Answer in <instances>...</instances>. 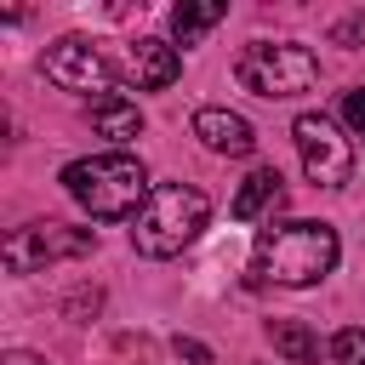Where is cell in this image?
<instances>
[{
  "label": "cell",
  "instance_id": "obj_8",
  "mask_svg": "<svg viewBox=\"0 0 365 365\" xmlns=\"http://www.w3.org/2000/svg\"><path fill=\"white\" fill-rule=\"evenodd\" d=\"M177 74H182V57H177L171 40H137V46L125 51V80H131L137 91H160V86H171Z\"/></svg>",
  "mask_w": 365,
  "mask_h": 365
},
{
  "label": "cell",
  "instance_id": "obj_2",
  "mask_svg": "<svg viewBox=\"0 0 365 365\" xmlns=\"http://www.w3.org/2000/svg\"><path fill=\"white\" fill-rule=\"evenodd\" d=\"M63 188H68L91 217H103V222L137 217V211L148 205V194H154L143 160H137V154H120V148L91 154V160H74V165L63 171Z\"/></svg>",
  "mask_w": 365,
  "mask_h": 365
},
{
  "label": "cell",
  "instance_id": "obj_11",
  "mask_svg": "<svg viewBox=\"0 0 365 365\" xmlns=\"http://www.w3.org/2000/svg\"><path fill=\"white\" fill-rule=\"evenodd\" d=\"M91 125H97L103 137H114V143H131V137L143 131V114H137V103H131V97L108 91V97H97V103H91Z\"/></svg>",
  "mask_w": 365,
  "mask_h": 365
},
{
  "label": "cell",
  "instance_id": "obj_10",
  "mask_svg": "<svg viewBox=\"0 0 365 365\" xmlns=\"http://www.w3.org/2000/svg\"><path fill=\"white\" fill-rule=\"evenodd\" d=\"M279 205H285V182H279L274 165H257V171L240 182V194H234V217H240V222H257V217L274 222Z\"/></svg>",
  "mask_w": 365,
  "mask_h": 365
},
{
  "label": "cell",
  "instance_id": "obj_1",
  "mask_svg": "<svg viewBox=\"0 0 365 365\" xmlns=\"http://www.w3.org/2000/svg\"><path fill=\"white\" fill-rule=\"evenodd\" d=\"M342 257V240L331 222H308V217H291V222H268L257 228V245H251V279L262 285H319Z\"/></svg>",
  "mask_w": 365,
  "mask_h": 365
},
{
  "label": "cell",
  "instance_id": "obj_3",
  "mask_svg": "<svg viewBox=\"0 0 365 365\" xmlns=\"http://www.w3.org/2000/svg\"><path fill=\"white\" fill-rule=\"evenodd\" d=\"M205 217H211V205H205L200 188L160 182V188L148 194V205L131 217V245H137L143 257H177V251H188V245L200 240Z\"/></svg>",
  "mask_w": 365,
  "mask_h": 365
},
{
  "label": "cell",
  "instance_id": "obj_9",
  "mask_svg": "<svg viewBox=\"0 0 365 365\" xmlns=\"http://www.w3.org/2000/svg\"><path fill=\"white\" fill-rule=\"evenodd\" d=\"M194 137L211 148V154H251L257 148V131L245 114H228V108H200L194 114Z\"/></svg>",
  "mask_w": 365,
  "mask_h": 365
},
{
  "label": "cell",
  "instance_id": "obj_6",
  "mask_svg": "<svg viewBox=\"0 0 365 365\" xmlns=\"http://www.w3.org/2000/svg\"><path fill=\"white\" fill-rule=\"evenodd\" d=\"M97 245L91 228H68V222H29L6 240V268L11 274H40L51 262H68V257H86Z\"/></svg>",
  "mask_w": 365,
  "mask_h": 365
},
{
  "label": "cell",
  "instance_id": "obj_16",
  "mask_svg": "<svg viewBox=\"0 0 365 365\" xmlns=\"http://www.w3.org/2000/svg\"><path fill=\"white\" fill-rule=\"evenodd\" d=\"M171 348H177V359H194V365H205V359H211V354H205V342H194V336H177Z\"/></svg>",
  "mask_w": 365,
  "mask_h": 365
},
{
  "label": "cell",
  "instance_id": "obj_18",
  "mask_svg": "<svg viewBox=\"0 0 365 365\" xmlns=\"http://www.w3.org/2000/svg\"><path fill=\"white\" fill-rule=\"evenodd\" d=\"M0 365H46V359H40V354H29V348H11Z\"/></svg>",
  "mask_w": 365,
  "mask_h": 365
},
{
  "label": "cell",
  "instance_id": "obj_14",
  "mask_svg": "<svg viewBox=\"0 0 365 365\" xmlns=\"http://www.w3.org/2000/svg\"><path fill=\"white\" fill-rule=\"evenodd\" d=\"M331 359H336V365H365V331H359V325H342V331L331 336Z\"/></svg>",
  "mask_w": 365,
  "mask_h": 365
},
{
  "label": "cell",
  "instance_id": "obj_5",
  "mask_svg": "<svg viewBox=\"0 0 365 365\" xmlns=\"http://www.w3.org/2000/svg\"><path fill=\"white\" fill-rule=\"evenodd\" d=\"M291 137H297V154H302L308 182H319V188H342V182L354 177V143L342 137V125H336L331 114H297Z\"/></svg>",
  "mask_w": 365,
  "mask_h": 365
},
{
  "label": "cell",
  "instance_id": "obj_15",
  "mask_svg": "<svg viewBox=\"0 0 365 365\" xmlns=\"http://www.w3.org/2000/svg\"><path fill=\"white\" fill-rule=\"evenodd\" d=\"M342 120H348V131H354V137H365V86L342 97Z\"/></svg>",
  "mask_w": 365,
  "mask_h": 365
},
{
  "label": "cell",
  "instance_id": "obj_17",
  "mask_svg": "<svg viewBox=\"0 0 365 365\" xmlns=\"http://www.w3.org/2000/svg\"><path fill=\"white\" fill-rule=\"evenodd\" d=\"M365 34V17H348V23H336V40H359Z\"/></svg>",
  "mask_w": 365,
  "mask_h": 365
},
{
  "label": "cell",
  "instance_id": "obj_4",
  "mask_svg": "<svg viewBox=\"0 0 365 365\" xmlns=\"http://www.w3.org/2000/svg\"><path fill=\"white\" fill-rule=\"evenodd\" d=\"M234 80L257 97H297L319 80V63L308 46L297 40H251L240 57H234Z\"/></svg>",
  "mask_w": 365,
  "mask_h": 365
},
{
  "label": "cell",
  "instance_id": "obj_13",
  "mask_svg": "<svg viewBox=\"0 0 365 365\" xmlns=\"http://www.w3.org/2000/svg\"><path fill=\"white\" fill-rule=\"evenodd\" d=\"M217 23H222V6H188V0H182V6L171 11V34H177L182 46H194V40H200L205 29H217Z\"/></svg>",
  "mask_w": 365,
  "mask_h": 365
},
{
  "label": "cell",
  "instance_id": "obj_7",
  "mask_svg": "<svg viewBox=\"0 0 365 365\" xmlns=\"http://www.w3.org/2000/svg\"><path fill=\"white\" fill-rule=\"evenodd\" d=\"M46 74H51L63 91H97V97H108V86H114L108 51H103L97 40H86V34L57 40V46L46 51Z\"/></svg>",
  "mask_w": 365,
  "mask_h": 365
},
{
  "label": "cell",
  "instance_id": "obj_12",
  "mask_svg": "<svg viewBox=\"0 0 365 365\" xmlns=\"http://www.w3.org/2000/svg\"><path fill=\"white\" fill-rule=\"evenodd\" d=\"M268 342H274L291 365H314V359H319V336H314L302 319H268Z\"/></svg>",
  "mask_w": 365,
  "mask_h": 365
}]
</instances>
